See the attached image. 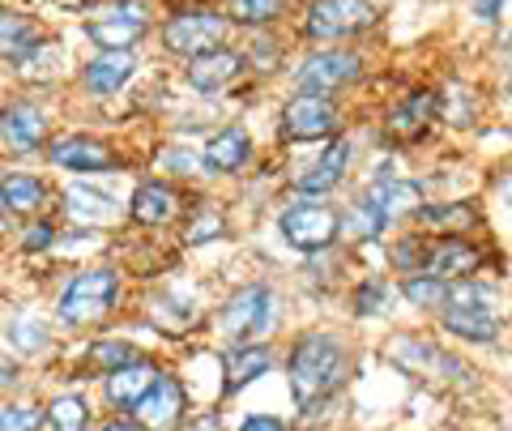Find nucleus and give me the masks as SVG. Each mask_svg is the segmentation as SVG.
Instances as JSON below:
<instances>
[{
  "label": "nucleus",
  "instance_id": "nucleus-1",
  "mask_svg": "<svg viewBox=\"0 0 512 431\" xmlns=\"http://www.w3.org/2000/svg\"><path fill=\"white\" fill-rule=\"evenodd\" d=\"M342 376V346L325 338V333H312V338H303L291 355V393L295 402L308 410L316 406L320 397H325L333 385H338Z\"/></svg>",
  "mask_w": 512,
  "mask_h": 431
},
{
  "label": "nucleus",
  "instance_id": "nucleus-2",
  "mask_svg": "<svg viewBox=\"0 0 512 431\" xmlns=\"http://www.w3.org/2000/svg\"><path fill=\"white\" fill-rule=\"evenodd\" d=\"M86 35L103 47V52H128L141 35H146V9L137 0H103L86 13Z\"/></svg>",
  "mask_w": 512,
  "mask_h": 431
},
{
  "label": "nucleus",
  "instance_id": "nucleus-3",
  "mask_svg": "<svg viewBox=\"0 0 512 431\" xmlns=\"http://www.w3.org/2000/svg\"><path fill=\"white\" fill-rule=\"evenodd\" d=\"M116 291H120V282H116L111 269H86V274H77L69 282V291L60 295V321L64 325H90V321H99V316H107Z\"/></svg>",
  "mask_w": 512,
  "mask_h": 431
},
{
  "label": "nucleus",
  "instance_id": "nucleus-4",
  "mask_svg": "<svg viewBox=\"0 0 512 431\" xmlns=\"http://www.w3.org/2000/svg\"><path fill=\"white\" fill-rule=\"evenodd\" d=\"M376 5L372 0H312L308 9V39H350V35H363L367 26H376Z\"/></svg>",
  "mask_w": 512,
  "mask_h": 431
},
{
  "label": "nucleus",
  "instance_id": "nucleus-5",
  "mask_svg": "<svg viewBox=\"0 0 512 431\" xmlns=\"http://www.w3.org/2000/svg\"><path fill=\"white\" fill-rule=\"evenodd\" d=\"M222 39H227V22L218 13H180L163 26V43L167 52L175 56H205V52H218Z\"/></svg>",
  "mask_w": 512,
  "mask_h": 431
},
{
  "label": "nucleus",
  "instance_id": "nucleus-6",
  "mask_svg": "<svg viewBox=\"0 0 512 431\" xmlns=\"http://www.w3.org/2000/svg\"><path fill=\"white\" fill-rule=\"evenodd\" d=\"M389 359L402 367L406 376H414V380H436V376H444V380H466L470 376L457 359H448L444 350H436V346L423 342V338H410V333H402V338L389 342Z\"/></svg>",
  "mask_w": 512,
  "mask_h": 431
},
{
  "label": "nucleus",
  "instance_id": "nucleus-7",
  "mask_svg": "<svg viewBox=\"0 0 512 431\" xmlns=\"http://www.w3.org/2000/svg\"><path fill=\"white\" fill-rule=\"evenodd\" d=\"M342 218L329 210V205H291V210L282 214V235L286 244L299 248V252H320L333 244V235H338Z\"/></svg>",
  "mask_w": 512,
  "mask_h": 431
},
{
  "label": "nucleus",
  "instance_id": "nucleus-8",
  "mask_svg": "<svg viewBox=\"0 0 512 431\" xmlns=\"http://www.w3.org/2000/svg\"><path fill=\"white\" fill-rule=\"evenodd\" d=\"M338 129V111L325 94H299L282 111V137L286 141H320Z\"/></svg>",
  "mask_w": 512,
  "mask_h": 431
},
{
  "label": "nucleus",
  "instance_id": "nucleus-9",
  "mask_svg": "<svg viewBox=\"0 0 512 431\" xmlns=\"http://www.w3.org/2000/svg\"><path fill=\"white\" fill-rule=\"evenodd\" d=\"M269 308H274L269 286H244L239 295H231V303L222 308V329H227V338H235V342L256 338V333L269 325Z\"/></svg>",
  "mask_w": 512,
  "mask_h": 431
},
{
  "label": "nucleus",
  "instance_id": "nucleus-10",
  "mask_svg": "<svg viewBox=\"0 0 512 431\" xmlns=\"http://www.w3.org/2000/svg\"><path fill=\"white\" fill-rule=\"evenodd\" d=\"M359 73H363V65L355 56H346V52H316V56L303 60L299 90L303 94H329V90H338L346 82H355Z\"/></svg>",
  "mask_w": 512,
  "mask_h": 431
},
{
  "label": "nucleus",
  "instance_id": "nucleus-11",
  "mask_svg": "<svg viewBox=\"0 0 512 431\" xmlns=\"http://www.w3.org/2000/svg\"><path fill=\"white\" fill-rule=\"evenodd\" d=\"M180 414H184V389H180V380H171L158 372L154 385L141 393V402H137V419L146 431H171L175 423H180Z\"/></svg>",
  "mask_w": 512,
  "mask_h": 431
},
{
  "label": "nucleus",
  "instance_id": "nucleus-12",
  "mask_svg": "<svg viewBox=\"0 0 512 431\" xmlns=\"http://www.w3.org/2000/svg\"><path fill=\"white\" fill-rule=\"evenodd\" d=\"M363 205L380 218V227H384V222H397V218H406V214H419L423 210V188L419 184H406V180H380L372 193L363 197Z\"/></svg>",
  "mask_w": 512,
  "mask_h": 431
},
{
  "label": "nucleus",
  "instance_id": "nucleus-13",
  "mask_svg": "<svg viewBox=\"0 0 512 431\" xmlns=\"http://www.w3.org/2000/svg\"><path fill=\"white\" fill-rule=\"evenodd\" d=\"M346 163H350V141L338 137V141H333V146L295 180V193H303V197H325V193H333V188L342 184V175H346Z\"/></svg>",
  "mask_w": 512,
  "mask_h": 431
},
{
  "label": "nucleus",
  "instance_id": "nucleus-14",
  "mask_svg": "<svg viewBox=\"0 0 512 431\" xmlns=\"http://www.w3.org/2000/svg\"><path fill=\"white\" fill-rule=\"evenodd\" d=\"M43 137H47V120L39 116L35 107L13 103V107L0 111V141H5V150L30 154V150L43 146Z\"/></svg>",
  "mask_w": 512,
  "mask_h": 431
},
{
  "label": "nucleus",
  "instance_id": "nucleus-15",
  "mask_svg": "<svg viewBox=\"0 0 512 431\" xmlns=\"http://www.w3.org/2000/svg\"><path fill=\"white\" fill-rule=\"evenodd\" d=\"M52 163L69 171H107V167H116V154L99 137H60L52 146Z\"/></svg>",
  "mask_w": 512,
  "mask_h": 431
},
{
  "label": "nucleus",
  "instance_id": "nucleus-16",
  "mask_svg": "<svg viewBox=\"0 0 512 431\" xmlns=\"http://www.w3.org/2000/svg\"><path fill=\"white\" fill-rule=\"evenodd\" d=\"M478 261H483V252H478L474 244H466V239H444V244H436V248L427 252V265L423 269H431V278L448 282V278L474 274Z\"/></svg>",
  "mask_w": 512,
  "mask_h": 431
},
{
  "label": "nucleus",
  "instance_id": "nucleus-17",
  "mask_svg": "<svg viewBox=\"0 0 512 431\" xmlns=\"http://www.w3.org/2000/svg\"><path fill=\"white\" fill-rule=\"evenodd\" d=\"M239 69H244V60H239L235 52H205V56H197L192 60V69H188V82L197 86V90H205V94H214V90H222V86H231L235 77H239Z\"/></svg>",
  "mask_w": 512,
  "mask_h": 431
},
{
  "label": "nucleus",
  "instance_id": "nucleus-18",
  "mask_svg": "<svg viewBox=\"0 0 512 431\" xmlns=\"http://www.w3.org/2000/svg\"><path fill=\"white\" fill-rule=\"evenodd\" d=\"M175 214H180V193L167 184H141L133 193V218L141 222V227H163V222H171Z\"/></svg>",
  "mask_w": 512,
  "mask_h": 431
},
{
  "label": "nucleus",
  "instance_id": "nucleus-19",
  "mask_svg": "<svg viewBox=\"0 0 512 431\" xmlns=\"http://www.w3.org/2000/svg\"><path fill=\"white\" fill-rule=\"evenodd\" d=\"M431 116H436V94H431V90H414L406 103H397V107H393L389 133H393V137H402V141H414V137H419L427 124H431Z\"/></svg>",
  "mask_w": 512,
  "mask_h": 431
},
{
  "label": "nucleus",
  "instance_id": "nucleus-20",
  "mask_svg": "<svg viewBox=\"0 0 512 431\" xmlns=\"http://www.w3.org/2000/svg\"><path fill=\"white\" fill-rule=\"evenodd\" d=\"M222 372H227L222 393H239L244 385H252L256 376L269 372V350L265 346H235V350H227V359H222Z\"/></svg>",
  "mask_w": 512,
  "mask_h": 431
},
{
  "label": "nucleus",
  "instance_id": "nucleus-21",
  "mask_svg": "<svg viewBox=\"0 0 512 431\" xmlns=\"http://www.w3.org/2000/svg\"><path fill=\"white\" fill-rule=\"evenodd\" d=\"M444 329L457 333V338H466V342H495L500 338V316L491 308H448Z\"/></svg>",
  "mask_w": 512,
  "mask_h": 431
},
{
  "label": "nucleus",
  "instance_id": "nucleus-22",
  "mask_svg": "<svg viewBox=\"0 0 512 431\" xmlns=\"http://www.w3.org/2000/svg\"><path fill=\"white\" fill-rule=\"evenodd\" d=\"M154 380H158V367L137 359V363H128V367H120V372L107 376V397H111L116 406H137L141 393H146Z\"/></svg>",
  "mask_w": 512,
  "mask_h": 431
},
{
  "label": "nucleus",
  "instance_id": "nucleus-23",
  "mask_svg": "<svg viewBox=\"0 0 512 431\" xmlns=\"http://www.w3.org/2000/svg\"><path fill=\"white\" fill-rule=\"evenodd\" d=\"M82 77H86V86L94 94H116L128 77H133V56L128 52H103V56L90 60Z\"/></svg>",
  "mask_w": 512,
  "mask_h": 431
},
{
  "label": "nucleus",
  "instance_id": "nucleus-24",
  "mask_svg": "<svg viewBox=\"0 0 512 431\" xmlns=\"http://www.w3.org/2000/svg\"><path fill=\"white\" fill-rule=\"evenodd\" d=\"M39 43H43V30H39V22L18 18V13H0V56L22 60V56L35 52Z\"/></svg>",
  "mask_w": 512,
  "mask_h": 431
},
{
  "label": "nucleus",
  "instance_id": "nucleus-25",
  "mask_svg": "<svg viewBox=\"0 0 512 431\" xmlns=\"http://www.w3.org/2000/svg\"><path fill=\"white\" fill-rule=\"evenodd\" d=\"M248 133L244 129H222L210 146H205V167L210 171H239L244 167V158H248Z\"/></svg>",
  "mask_w": 512,
  "mask_h": 431
},
{
  "label": "nucleus",
  "instance_id": "nucleus-26",
  "mask_svg": "<svg viewBox=\"0 0 512 431\" xmlns=\"http://www.w3.org/2000/svg\"><path fill=\"white\" fill-rule=\"evenodd\" d=\"M43 197H47V188L35 175H5L0 180V205H5V214H35Z\"/></svg>",
  "mask_w": 512,
  "mask_h": 431
},
{
  "label": "nucleus",
  "instance_id": "nucleus-27",
  "mask_svg": "<svg viewBox=\"0 0 512 431\" xmlns=\"http://www.w3.org/2000/svg\"><path fill=\"white\" fill-rule=\"evenodd\" d=\"M128 363H137V350L128 342H94V350L86 355L90 372H103V376L120 372V367H128Z\"/></svg>",
  "mask_w": 512,
  "mask_h": 431
},
{
  "label": "nucleus",
  "instance_id": "nucleus-28",
  "mask_svg": "<svg viewBox=\"0 0 512 431\" xmlns=\"http://www.w3.org/2000/svg\"><path fill=\"white\" fill-rule=\"evenodd\" d=\"M64 201H69V210L77 214V218H90V222H107L111 214V197H103V193H94V188H82V184H73L69 193H64Z\"/></svg>",
  "mask_w": 512,
  "mask_h": 431
},
{
  "label": "nucleus",
  "instance_id": "nucleus-29",
  "mask_svg": "<svg viewBox=\"0 0 512 431\" xmlns=\"http://www.w3.org/2000/svg\"><path fill=\"white\" fill-rule=\"evenodd\" d=\"M227 13L235 22H248V26H265L286 13V0H227Z\"/></svg>",
  "mask_w": 512,
  "mask_h": 431
},
{
  "label": "nucleus",
  "instance_id": "nucleus-30",
  "mask_svg": "<svg viewBox=\"0 0 512 431\" xmlns=\"http://www.w3.org/2000/svg\"><path fill=\"white\" fill-rule=\"evenodd\" d=\"M86 423H90V406L82 397H60V402H52V427L56 431H86Z\"/></svg>",
  "mask_w": 512,
  "mask_h": 431
},
{
  "label": "nucleus",
  "instance_id": "nucleus-31",
  "mask_svg": "<svg viewBox=\"0 0 512 431\" xmlns=\"http://www.w3.org/2000/svg\"><path fill=\"white\" fill-rule=\"evenodd\" d=\"M406 295H410V303H419V308H444L448 303V282H440V278H410Z\"/></svg>",
  "mask_w": 512,
  "mask_h": 431
},
{
  "label": "nucleus",
  "instance_id": "nucleus-32",
  "mask_svg": "<svg viewBox=\"0 0 512 431\" xmlns=\"http://www.w3.org/2000/svg\"><path fill=\"white\" fill-rule=\"evenodd\" d=\"M423 222L427 227H470V222L478 218L470 205H423Z\"/></svg>",
  "mask_w": 512,
  "mask_h": 431
},
{
  "label": "nucleus",
  "instance_id": "nucleus-33",
  "mask_svg": "<svg viewBox=\"0 0 512 431\" xmlns=\"http://www.w3.org/2000/svg\"><path fill=\"white\" fill-rule=\"evenodd\" d=\"M227 231V222H222V214L214 210H201L197 222H188V231H184V244H210L214 235Z\"/></svg>",
  "mask_w": 512,
  "mask_h": 431
},
{
  "label": "nucleus",
  "instance_id": "nucleus-34",
  "mask_svg": "<svg viewBox=\"0 0 512 431\" xmlns=\"http://www.w3.org/2000/svg\"><path fill=\"white\" fill-rule=\"evenodd\" d=\"M43 410L39 406H9L0 410V431H39Z\"/></svg>",
  "mask_w": 512,
  "mask_h": 431
},
{
  "label": "nucleus",
  "instance_id": "nucleus-35",
  "mask_svg": "<svg viewBox=\"0 0 512 431\" xmlns=\"http://www.w3.org/2000/svg\"><path fill=\"white\" fill-rule=\"evenodd\" d=\"M346 235H350V239H376V235H380V218L367 210V205H355V210H350V218H346Z\"/></svg>",
  "mask_w": 512,
  "mask_h": 431
},
{
  "label": "nucleus",
  "instance_id": "nucleus-36",
  "mask_svg": "<svg viewBox=\"0 0 512 431\" xmlns=\"http://www.w3.org/2000/svg\"><path fill=\"white\" fill-rule=\"evenodd\" d=\"M393 261H397V269H419V265H427V248L419 244V239H402L397 244V252H393Z\"/></svg>",
  "mask_w": 512,
  "mask_h": 431
},
{
  "label": "nucleus",
  "instance_id": "nucleus-37",
  "mask_svg": "<svg viewBox=\"0 0 512 431\" xmlns=\"http://www.w3.org/2000/svg\"><path fill=\"white\" fill-rule=\"evenodd\" d=\"M384 299H389V291H384V282H367V286H359L355 308H359V312H380V308H384Z\"/></svg>",
  "mask_w": 512,
  "mask_h": 431
},
{
  "label": "nucleus",
  "instance_id": "nucleus-38",
  "mask_svg": "<svg viewBox=\"0 0 512 431\" xmlns=\"http://www.w3.org/2000/svg\"><path fill=\"white\" fill-rule=\"evenodd\" d=\"M9 338L18 342V346H26V350H35V346H43L47 333H43V325H35V321H18V325L9 329Z\"/></svg>",
  "mask_w": 512,
  "mask_h": 431
},
{
  "label": "nucleus",
  "instance_id": "nucleus-39",
  "mask_svg": "<svg viewBox=\"0 0 512 431\" xmlns=\"http://www.w3.org/2000/svg\"><path fill=\"white\" fill-rule=\"evenodd\" d=\"M22 239H26V248H47L56 239V227H52V222H39V227H30Z\"/></svg>",
  "mask_w": 512,
  "mask_h": 431
},
{
  "label": "nucleus",
  "instance_id": "nucleus-40",
  "mask_svg": "<svg viewBox=\"0 0 512 431\" xmlns=\"http://www.w3.org/2000/svg\"><path fill=\"white\" fill-rule=\"evenodd\" d=\"M239 431H286V427H282V419H274V414H252Z\"/></svg>",
  "mask_w": 512,
  "mask_h": 431
},
{
  "label": "nucleus",
  "instance_id": "nucleus-41",
  "mask_svg": "<svg viewBox=\"0 0 512 431\" xmlns=\"http://www.w3.org/2000/svg\"><path fill=\"white\" fill-rule=\"evenodd\" d=\"M188 431H227V427H222L218 414H205V419H197V423H192Z\"/></svg>",
  "mask_w": 512,
  "mask_h": 431
},
{
  "label": "nucleus",
  "instance_id": "nucleus-42",
  "mask_svg": "<svg viewBox=\"0 0 512 431\" xmlns=\"http://www.w3.org/2000/svg\"><path fill=\"white\" fill-rule=\"evenodd\" d=\"M103 431H146V427H141V423H128V419H120V423H107Z\"/></svg>",
  "mask_w": 512,
  "mask_h": 431
},
{
  "label": "nucleus",
  "instance_id": "nucleus-43",
  "mask_svg": "<svg viewBox=\"0 0 512 431\" xmlns=\"http://www.w3.org/2000/svg\"><path fill=\"white\" fill-rule=\"evenodd\" d=\"M9 380H13V367H9V363H0V385H9Z\"/></svg>",
  "mask_w": 512,
  "mask_h": 431
},
{
  "label": "nucleus",
  "instance_id": "nucleus-44",
  "mask_svg": "<svg viewBox=\"0 0 512 431\" xmlns=\"http://www.w3.org/2000/svg\"><path fill=\"white\" fill-rule=\"evenodd\" d=\"M9 231V214H5V205H0V235Z\"/></svg>",
  "mask_w": 512,
  "mask_h": 431
}]
</instances>
